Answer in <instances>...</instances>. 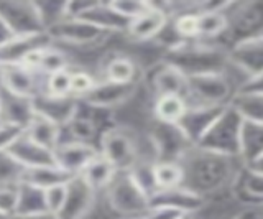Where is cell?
<instances>
[{
    "label": "cell",
    "instance_id": "28",
    "mask_svg": "<svg viewBox=\"0 0 263 219\" xmlns=\"http://www.w3.org/2000/svg\"><path fill=\"white\" fill-rule=\"evenodd\" d=\"M187 101L183 96L168 94V96H158L153 99V119L163 124H173L176 125L187 111Z\"/></svg>",
    "mask_w": 263,
    "mask_h": 219
},
{
    "label": "cell",
    "instance_id": "44",
    "mask_svg": "<svg viewBox=\"0 0 263 219\" xmlns=\"http://www.w3.org/2000/svg\"><path fill=\"white\" fill-rule=\"evenodd\" d=\"M18 205V183L0 186V213L15 216Z\"/></svg>",
    "mask_w": 263,
    "mask_h": 219
},
{
    "label": "cell",
    "instance_id": "54",
    "mask_svg": "<svg viewBox=\"0 0 263 219\" xmlns=\"http://www.w3.org/2000/svg\"><path fill=\"white\" fill-rule=\"evenodd\" d=\"M0 219H13V216H7L4 213H0Z\"/></svg>",
    "mask_w": 263,
    "mask_h": 219
},
{
    "label": "cell",
    "instance_id": "32",
    "mask_svg": "<svg viewBox=\"0 0 263 219\" xmlns=\"http://www.w3.org/2000/svg\"><path fill=\"white\" fill-rule=\"evenodd\" d=\"M71 175L66 173L64 170H61L58 165L51 167H41V168H33V170H25L22 181H27L38 186V188L48 190L51 186L58 185H66L71 180Z\"/></svg>",
    "mask_w": 263,
    "mask_h": 219
},
{
    "label": "cell",
    "instance_id": "11",
    "mask_svg": "<svg viewBox=\"0 0 263 219\" xmlns=\"http://www.w3.org/2000/svg\"><path fill=\"white\" fill-rule=\"evenodd\" d=\"M227 56L229 66L240 72L245 83L258 78L263 75V36L250 38L230 46Z\"/></svg>",
    "mask_w": 263,
    "mask_h": 219
},
{
    "label": "cell",
    "instance_id": "52",
    "mask_svg": "<svg viewBox=\"0 0 263 219\" xmlns=\"http://www.w3.org/2000/svg\"><path fill=\"white\" fill-rule=\"evenodd\" d=\"M234 219H257V217H255V214H240V216H237Z\"/></svg>",
    "mask_w": 263,
    "mask_h": 219
},
{
    "label": "cell",
    "instance_id": "38",
    "mask_svg": "<svg viewBox=\"0 0 263 219\" xmlns=\"http://www.w3.org/2000/svg\"><path fill=\"white\" fill-rule=\"evenodd\" d=\"M235 180H240V193L243 196L250 198L253 203H263V175L253 173L243 167L242 173H238Z\"/></svg>",
    "mask_w": 263,
    "mask_h": 219
},
{
    "label": "cell",
    "instance_id": "27",
    "mask_svg": "<svg viewBox=\"0 0 263 219\" xmlns=\"http://www.w3.org/2000/svg\"><path fill=\"white\" fill-rule=\"evenodd\" d=\"M49 213L46 206L45 190L38 186L20 181L18 183V205H16L15 216H38Z\"/></svg>",
    "mask_w": 263,
    "mask_h": 219
},
{
    "label": "cell",
    "instance_id": "33",
    "mask_svg": "<svg viewBox=\"0 0 263 219\" xmlns=\"http://www.w3.org/2000/svg\"><path fill=\"white\" fill-rule=\"evenodd\" d=\"M230 105L247 122L263 124V94L237 91Z\"/></svg>",
    "mask_w": 263,
    "mask_h": 219
},
{
    "label": "cell",
    "instance_id": "39",
    "mask_svg": "<svg viewBox=\"0 0 263 219\" xmlns=\"http://www.w3.org/2000/svg\"><path fill=\"white\" fill-rule=\"evenodd\" d=\"M114 12H117L122 19L134 22L152 10L153 2H145V0H112L109 2Z\"/></svg>",
    "mask_w": 263,
    "mask_h": 219
},
{
    "label": "cell",
    "instance_id": "23",
    "mask_svg": "<svg viewBox=\"0 0 263 219\" xmlns=\"http://www.w3.org/2000/svg\"><path fill=\"white\" fill-rule=\"evenodd\" d=\"M150 205L178 208L193 216L194 213L201 211L205 206V198L193 193L191 190L184 188V186H178V188H173V190L156 191L150 198Z\"/></svg>",
    "mask_w": 263,
    "mask_h": 219
},
{
    "label": "cell",
    "instance_id": "14",
    "mask_svg": "<svg viewBox=\"0 0 263 219\" xmlns=\"http://www.w3.org/2000/svg\"><path fill=\"white\" fill-rule=\"evenodd\" d=\"M97 191L84 181L81 175L72 176L68 181L64 205L56 214L58 219H84L96 205Z\"/></svg>",
    "mask_w": 263,
    "mask_h": 219
},
{
    "label": "cell",
    "instance_id": "7",
    "mask_svg": "<svg viewBox=\"0 0 263 219\" xmlns=\"http://www.w3.org/2000/svg\"><path fill=\"white\" fill-rule=\"evenodd\" d=\"M229 27L224 36L229 38V48L250 38L263 36V2L227 4Z\"/></svg>",
    "mask_w": 263,
    "mask_h": 219
},
{
    "label": "cell",
    "instance_id": "19",
    "mask_svg": "<svg viewBox=\"0 0 263 219\" xmlns=\"http://www.w3.org/2000/svg\"><path fill=\"white\" fill-rule=\"evenodd\" d=\"M5 153L10 155L16 163L23 167L25 170L56 165L54 152L48 150L45 147H41V145L35 143L33 140H30L27 134H23Z\"/></svg>",
    "mask_w": 263,
    "mask_h": 219
},
{
    "label": "cell",
    "instance_id": "20",
    "mask_svg": "<svg viewBox=\"0 0 263 219\" xmlns=\"http://www.w3.org/2000/svg\"><path fill=\"white\" fill-rule=\"evenodd\" d=\"M150 89L155 97L158 96H186L187 78L171 64L160 60L150 71Z\"/></svg>",
    "mask_w": 263,
    "mask_h": 219
},
{
    "label": "cell",
    "instance_id": "40",
    "mask_svg": "<svg viewBox=\"0 0 263 219\" xmlns=\"http://www.w3.org/2000/svg\"><path fill=\"white\" fill-rule=\"evenodd\" d=\"M71 69H64L45 78V93L51 96H72L71 94Z\"/></svg>",
    "mask_w": 263,
    "mask_h": 219
},
{
    "label": "cell",
    "instance_id": "46",
    "mask_svg": "<svg viewBox=\"0 0 263 219\" xmlns=\"http://www.w3.org/2000/svg\"><path fill=\"white\" fill-rule=\"evenodd\" d=\"M25 134V129L12 124H0V153L7 152Z\"/></svg>",
    "mask_w": 263,
    "mask_h": 219
},
{
    "label": "cell",
    "instance_id": "13",
    "mask_svg": "<svg viewBox=\"0 0 263 219\" xmlns=\"http://www.w3.org/2000/svg\"><path fill=\"white\" fill-rule=\"evenodd\" d=\"M138 86L140 83L119 84V83H112V81H107V79H101V81H97V84L94 86L92 91L82 97L81 102L92 109L112 111L134 99V96L138 91Z\"/></svg>",
    "mask_w": 263,
    "mask_h": 219
},
{
    "label": "cell",
    "instance_id": "22",
    "mask_svg": "<svg viewBox=\"0 0 263 219\" xmlns=\"http://www.w3.org/2000/svg\"><path fill=\"white\" fill-rule=\"evenodd\" d=\"M227 4L229 2H205L199 12V38L201 42H208V40H216L224 36L229 27L227 19Z\"/></svg>",
    "mask_w": 263,
    "mask_h": 219
},
{
    "label": "cell",
    "instance_id": "3",
    "mask_svg": "<svg viewBox=\"0 0 263 219\" xmlns=\"http://www.w3.org/2000/svg\"><path fill=\"white\" fill-rule=\"evenodd\" d=\"M242 125L243 119L232 107L222 111L217 120L211 125V129L202 135V139L196 143V147L208 150L219 155L238 158L240 160V140H242Z\"/></svg>",
    "mask_w": 263,
    "mask_h": 219
},
{
    "label": "cell",
    "instance_id": "15",
    "mask_svg": "<svg viewBox=\"0 0 263 219\" xmlns=\"http://www.w3.org/2000/svg\"><path fill=\"white\" fill-rule=\"evenodd\" d=\"M33 105H35L36 116L51 120L56 125L64 129L79 112L81 101L74 96L60 97V96L46 94L43 91L33 99Z\"/></svg>",
    "mask_w": 263,
    "mask_h": 219
},
{
    "label": "cell",
    "instance_id": "43",
    "mask_svg": "<svg viewBox=\"0 0 263 219\" xmlns=\"http://www.w3.org/2000/svg\"><path fill=\"white\" fill-rule=\"evenodd\" d=\"M97 81L92 75L86 71H72L71 76V94L81 101L86 94H89L97 84Z\"/></svg>",
    "mask_w": 263,
    "mask_h": 219
},
{
    "label": "cell",
    "instance_id": "55",
    "mask_svg": "<svg viewBox=\"0 0 263 219\" xmlns=\"http://www.w3.org/2000/svg\"><path fill=\"white\" fill-rule=\"evenodd\" d=\"M2 68H4V66H2V64H0V75H2Z\"/></svg>",
    "mask_w": 263,
    "mask_h": 219
},
{
    "label": "cell",
    "instance_id": "37",
    "mask_svg": "<svg viewBox=\"0 0 263 219\" xmlns=\"http://www.w3.org/2000/svg\"><path fill=\"white\" fill-rule=\"evenodd\" d=\"M171 25L183 42L199 38V12H183L171 19Z\"/></svg>",
    "mask_w": 263,
    "mask_h": 219
},
{
    "label": "cell",
    "instance_id": "50",
    "mask_svg": "<svg viewBox=\"0 0 263 219\" xmlns=\"http://www.w3.org/2000/svg\"><path fill=\"white\" fill-rule=\"evenodd\" d=\"M243 167H245V168H249L250 172H253V173L263 175V155L257 157L255 160H252L250 163H247V165H243Z\"/></svg>",
    "mask_w": 263,
    "mask_h": 219
},
{
    "label": "cell",
    "instance_id": "35",
    "mask_svg": "<svg viewBox=\"0 0 263 219\" xmlns=\"http://www.w3.org/2000/svg\"><path fill=\"white\" fill-rule=\"evenodd\" d=\"M64 129L69 132L71 140L92 143L97 132H99V124L96 122V119H92V116L84 114L82 109L79 107V112L76 114V117H74Z\"/></svg>",
    "mask_w": 263,
    "mask_h": 219
},
{
    "label": "cell",
    "instance_id": "51",
    "mask_svg": "<svg viewBox=\"0 0 263 219\" xmlns=\"http://www.w3.org/2000/svg\"><path fill=\"white\" fill-rule=\"evenodd\" d=\"M13 219H58V217L51 213H46V214H38V216H25V217L13 216Z\"/></svg>",
    "mask_w": 263,
    "mask_h": 219
},
{
    "label": "cell",
    "instance_id": "26",
    "mask_svg": "<svg viewBox=\"0 0 263 219\" xmlns=\"http://www.w3.org/2000/svg\"><path fill=\"white\" fill-rule=\"evenodd\" d=\"M82 20H87L94 23L96 27L102 28L107 33H127V28L130 22L122 19L117 12L112 10L109 2H96L92 9H89L84 15L81 17Z\"/></svg>",
    "mask_w": 263,
    "mask_h": 219
},
{
    "label": "cell",
    "instance_id": "45",
    "mask_svg": "<svg viewBox=\"0 0 263 219\" xmlns=\"http://www.w3.org/2000/svg\"><path fill=\"white\" fill-rule=\"evenodd\" d=\"M66 191H68V183L66 185H58V186H51V188L45 190V196H46V206L48 211L51 214H58L60 209L64 205L66 199Z\"/></svg>",
    "mask_w": 263,
    "mask_h": 219
},
{
    "label": "cell",
    "instance_id": "47",
    "mask_svg": "<svg viewBox=\"0 0 263 219\" xmlns=\"http://www.w3.org/2000/svg\"><path fill=\"white\" fill-rule=\"evenodd\" d=\"M187 214L183 209L171 208V206H152L143 219H186Z\"/></svg>",
    "mask_w": 263,
    "mask_h": 219
},
{
    "label": "cell",
    "instance_id": "9",
    "mask_svg": "<svg viewBox=\"0 0 263 219\" xmlns=\"http://www.w3.org/2000/svg\"><path fill=\"white\" fill-rule=\"evenodd\" d=\"M148 139L153 145L156 161H179L181 157L193 147V143L186 139L178 125L163 124L155 119L148 132Z\"/></svg>",
    "mask_w": 263,
    "mask_h": 219
},
{
    "label": "cell",
    "instance_id": "41",
    "mask_svg": "<svg viewBox=\"0 0 263 219\" xmlns=\"http://www.w3.org/2000/svg\"><path fill=\"white\" fill-rule=\"evenodd\" d=\"M23 172L25 168L16 163L10 155H7L5 152L0 153V186L20 183Z\"/></svg>",
    "mask_w": 263,
    "mask_h": 219
},
{
    "label": "cell",
    "instance_id": "8",
    "mask_svg": "<svg viewBox=\"0 0 263 219\" xmlns=\"http://www.w3.org/2000/svg\"><path fill=\"white\" fill-rule=\"evenodd\" d=\"M46 35L51 38V42H61L74 46L99 45L110 36V33L82 19H63L49 27Z\"/></svg>",
    "mask_w": 263,
    "mask_h": 219
},
{
    "label": "cell",
    "instance_id": "42",
    "mask_svg": "<svg viewBox=\"0 0 263 219\" xmlns=\"http://www.w3.org/2000/svg\"><path fill=\"white\" fill-rule=\"evenodd\" d=\"M41 22L48 30L54 23L66 19V2H35Z\"/></svg>",
    "mask_w": 263,
    "mask_h": 219
},
{
    "label": "cell",
    "instance_id": "30",
    "mask_svg": "<svg viewBox=\"0 0 263 219\" xmlns=\"http://www.w3.org/2000/svg\"><path fill=\"white\" fill-rule=\"evenodd\" d=\"M117 168H115L109 160L102 157L101 153L90 161L86 167L84 172L81 173V176L84 178V181L96 191L107 190L114 181V178L117 176Z\"/></svg>",
    "mask_w": 263,
    "mask_h": 219
},
{
    "label": "cell",
    "instance_id": "1",
    "mask_svg": "<svg viewBox=\"0 0 263 219\" xmlns=\"http://www.w3.org/2000/svg\"><path fill=\"white\" fill-rule=\"evenodd\" d=\"M235 160L238 158L224 157L193 145L179 160L184 172L183 186L205 198L208 194L224 188L237 176Z\"/></svg>",
    "mask_w": 263,
    "mask_h": 219
},
{
    "label": "cell",
    "instance_id": "12",
    "mask_svg": "<svg viewBox=\"0 0 263 219\" xmlns=\"http://www.w3.org/2000/svg\"><path fill=\"white\" fill-rule=\"evenodd\" d=\"M0 87L10 94L35 99L45 91V76L23 64H5L0 75Z\"/></svg>",
    "mask_w": 263,
    "mask_h": 219
},
{
    "label": "cell",
    "instance_id": "36",
    "mask_svg": "<svg viewBox=\"0 0 263 219\" xmlns=\"http://www.w3.org/2000/svg\"><path fill=\"white\" fill-rule=\"evenodd\" d=\"M64 69H69V58L66 56V53L61 51L60 48H54L53 45L46 46L41 51L40 66H38L40 75H43L46 78L49 75H54V72H60Z\"/></svg>",
    "mask_w": 263,
    "mask_h": 219
},
{
    "label": "cell",
    "instance_id": "48",
    "mask_svg": "<svg viewBox=\"0 0 263 219\" xmlns=\"http://www.w3.org/2000/svg\"><path fill=\"white\" fill-rule=\"evenodd\" d=\"M242 93H257V94H263V75H260L258 78L247 81V83L238 89Z\"/></svg>",
    "mask_w": 263,
    "mask_h": 219
},
{
    "label": "cell",
    "instance_id": "2",
    "mask_svg": "<svg viewBox=\"0 0 263 219\" xmlns=\"http://www.w3.org/2000/svg\"><path fill=\"white\" fill-rule=\"evenodd\" d=\"M161 60L179 69L186 78L209 75V72H226L229 64L227 48L205 43L201 40L184 42L173 50L164 51Z\"/></svg>",
    "mask_w": 263,
    "mask_h": 219
},
{
    "label": "cell",
    "instance_id": "56",
    "mask_svg": "<svg viewBox=\"0 0 263 219\" xmlns=\"http://www.w3.org/2000/svg\"><path fill=\"white\" fill-rule=\"evenodd\" d=\"M186 219H193V216H187V217H186Z\"/></svg>",
    "mask_w": 263,
    "mask_h": 219
},
{
    "label": "cell",
    "instance_id": "53",
    "mask_svg": "<svg viewBox=\"0 0 263 219\" xmlns=\"http://www.w3.org/2000/svg\"><path fill=\"white\" fill-rule=\"evenodd\" d=\"M0 124H2V94H0Z\"/></svg>",
    "mask_w": 263,
    "mask_h": 219
},
{
    "label": "cell",
    "instance_id": "29",
    "mask_svg": "<svg viewBox=\"0 0 263 219\" xmlns=\"http://www.w3.org/2000/svg\"><path fill=\"white\" fill-rule=\"evenodd\" d=\"M61 131L63 129L60 125H56L54 122H51V120H48L41 116H35V119L30 122L25 134H27L30 140L54 152L58 149V145L61 143Z\"/></svg>",
    "mask_w": 263,
    "mask_h": 219
},
{
    "label": "cell",
    "instance_id": "5",
    "mask_svg": "<svg viewBox=\"0 0 263 219\" xmlns=\"http://www.w3.org/2000/svg\"><path fill=\"white\" fill-rule=\"evenodd\" d=\"M238 89L226 72L189 76L184 99L187 105H208V107H226L232 102Z\"/></svg>",
    "mask_w": 263,
    "mask_h": 219
},
{
    "label": "cell",
    "instance_id": "34",
    "mask_svg": "<svg viewBox=\"0 0 263 219\" xmlns=\"http://www.w3.org/2000/svg\"><path fill=\"white\" fill-rule=\"evenodd\" d=\"M153 178L156 191L173 190L183 186L184 172L179 161H156L153 165Z\"/></svg>",
    "mask_w": 263,
    "mask_h": 219
},
{
    "label": "cell",
    "instance_id": "25",
    "mask_svg": "<svg viewBox=\"0 0 263 219\" xmlns=\"http://www.w3.org/2000/svg\"><path fill=\"white\" fill-rule=\"evenodd\" d=\"M102 79L119 84H137L140 83V68L127 54H112L102 66Z\"/></svg>",
    "mask_w": 263,
    "mask_h": 219
},
{
    "label": "cell",
    "instance_id": "24",
    "mask_svg": "<svg viewBox=\"0 0 263 219\" xmlns=\"http://www.w3.org/2000/svg\"><path fill=\"white\" fill-rule=\"evenodd\" d=\"M0 94H2V124H12L27 131V127L36 116L33 99L10 94L2 87H0Z\"/></svg>",
    "mask_w": 263,
    "mask_h": 219
},
{
    "label": "cell",
    "instance_id": "6",
    "mask_svg": "<svg viewBox=\"0 0 263 219\" xmlns=\"http://www.w3.org/2000/svg\"><path fill=\"white\" fill-rule=\"evenodd\" d=\"M99 152L117 172H128L140 158V143L130 129L110 125L99 137Z\"/></svg>",
    "mask_w": 263,
    "mask_h": 219
},
{
    "label": "cell",
    "instance_id": "49",
    "mask_svg": "<svg viewBox=\"0 0 263 219\" xmlns=\"http://www.w3.org/2000/svg\"><path fill=\"white\" fill-rule=\"evenodd\" d=\"M16 35L13 33V30L7 25V22L0 17V48L5 46L7 43H10Z\"/></svg>",
    "mask_w": 263,
    "mask_h": 219
},
{
    "label": "cell",
    "instance_id": "16",
    "mask_svg": "<svg viewBox=\"0 0 263 219\" xmlns=\"http://www.w3.org/2000/svg\"><path fill=\"white\" fill-rule=\"evenodd\" d=\"M99 147L94 143L84 142H61L54 150L56 165L71 176H78L86 170V167L99 155Z\"/></svg>",
    "mask_w": 263,
    "mask_h": 219
},
{
    "label": "cell",
    "instance_id": "18",
    "mask_svg": "<svg viewBox=\"0 0 263 219\" xmlns=\"http://www.w3.org/2000/svg\"><path fill=\"white\" fill-rule=\"evenodd\" d=\"M170 20L171 17L168 15V12L164 10L160 4L153 2L152 10H148L140 19L130 22L125 35L130 40H135V42H140V43L155 42V40L160 36L161 31L166 28Z\"/></svg>",
    "mask_w": 263,
    "mask_h": 219
},
{
    "label": "cell",
    "instance_id": "17",
    "mask_svg": "<svg viewBox=\"0 0 263 219\" xmlns=\"http://www.w3.org/2000/svg\"><path fill=\"white\" fill-rule=\"evenodd\" d=\"M227 107V105H226ZM226 107H208V105H189L183 119L176 124L178 129L184 134L186 139L196 145L202 139V135L216 122Z\"/></svg>",
    "mask_w": 263,
    "mask_h": 219
},
{
    "label": "cell",
    "instance_id": "10",
    "mask_svg": "<svg viewBox=\"0 0 263 219\" xmlns=\"http://www.w3.org/2000/svg\"><path fill=\"white\" fill-rule=\"evenodd\" d=\"M0 17L16 36L46 33L35 2H0Z\"/></svg>",
    "mask_w": 263,
    "mask_h": 219
},
{
    "label": "cell",
    "instance_id": "31",
    "mask_svg": "<svg viewBox=\"0 0 263 219\" xmlns=\"http://www.w3.org/2000/svg\"><path fill=\"white\" fill-rule=\"evenodd\" d=\"M260 155H263V124L243 120L242 140H240L242 165L250 163L252 160H255Z\"/></svg>",
    "mask_w": 263,
    "mask_h": 219
},
{
    "label": "cell",
    "instance_id": "21",
    "mask_svg": "<svg viewBox=\"0 0 263 219\" xmlns=\"http://www.w3.org/2000/svg\"><path fill=\"white\" fill-rule=\"evenodd\" d=\"M49 45H53V42L46 33L15 36L10 43L0 48V64L2 66H5V64H22L30 53Z\"/></svg>",
    "mask_w": 263,
    "mask_h": 219
},
{
    "label": "cell",
    "instance_id": "4",
    "mask_svg": "<svg viewBox=\"0 0 263 219\" xmlns=\"http://www.w3.org/2000/svg\"><path fill=\"white\" fill-rule=\"evenodd\" d=\"M107 203L115 214L128 219H143L150 211V196L140 188L128 172H119L105 190Z\"/></svg>",
    "mask_w": 263,
    "mask_h": 219
}]
</instances>
